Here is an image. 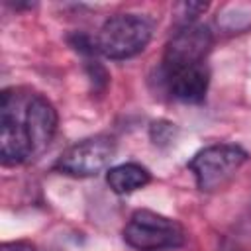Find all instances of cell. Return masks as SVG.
Here are the masks:
<instances>
[{
	"label": "cell",
	"mask_w": 251,
	"mask_h": 251,
	"mask_svg": "<svg viewBox=\"0 0 251 251\" xmlns=\"http://www.w3.org/2000/svg\"><path fill=\"white\" fill-rule=\"evenodd\" d=\"M153 20L141 14L112 16L94 37L96 49L108 59H129L147 47L153 37Z\"/></svg>",
	"instance_id": "cell-1"
},
{
	"label": "cell",
	"mask_w": 251,
	"mask_h": 251,
	"mask_svg": "<svg viewBox=\"0 0 251 251\" xmlns=\"http://www.w3.org/2000/svg\"><path fill=\"white\" fill-rule=\"evenodd\" d=\"M249 161V153L233 143H218L200 149L188 163V171L194 175L196 186L204 192L226 186L235 173Z\"/></svg>",
	"instance_id": "cell-2"
},
{
	"label": "cell",
	"mask_w": 251,
	"mask_h": 251,
	"mask_svg": "<svg viewBox=\"0 0 251 251\" xmlns=\"http://www.w3.org/2000/svg\"><path fill=\"white\" fill-rule=\"evenodd\" d=\"M124 241L139 251L180 247L186 241L184 227L153 210H135L124 227Z\"/></svg>",
	"instance_id": "cell-3"
},
{
	"label": "cell",
	"mask_w": 251,
	"mask_h": 251,
	"mask_svg": "<svg viewBox=\"0 0 251 251\" xmlns=\"http://www.w3.org/2000/svg\"><path fill=\"white\" fill-rule=\"evenodd\" d=\"M212 31L202 24H184L167 43L163 55V75L202 65L212 49Z\"/></svg>",
	"instance_id": "cell-4"
},
{
	"label": "cell",
	"mask_w": 251,
	"mask_h": 251,
	"mask_svg": "<svg viewBox=\"0 0 251 251\" xmlns=\"http://www.w3.org/2000/svg\"><path fill=\"white\" fill-rule=\"evenodd\" d=\"M114 153H116V145L110 137L104 135L88 137L63 151L55 163V171L76 178L96 176L110 165Z\"/></svg>",
	"instance_id": "cell-5"
},
{
	"label": "cell",
	"mask_w": 251,
	"mask_h": 251,
	"mask_svg": "<svg viewBox=\"0 0 251 251\" xmlns=\"http://www.w3.org/2000/svg\"><path fill=\"white\" fill-rule=\"evenodd\" d=\"M22 122L29 135L33 155H39L53 139L57 131V110L41 94H29L24 104Z\"/></svg>",
	"instance_id": "cell-6"
},
{
	"label": "cell",
	"mask_w": 251,
	"mask_h": 251,
	"mask_svg": "<svg viewBox=\"0 0 251 251\" xmlns=\"http://www.w3.org/2000/svg\"><path fill=\"white\" fill-rule=\"evenodd\" d=\"M33 157V147L22 116L0 108V159L2 165H20Z\"/></svg>",
	"instance_id": "cell-7"
},
{
	"label": "cell",
	"mask_w": 251,
	"mask_h": 251,
	"mask_svg": "<svg viewBox=\"0 0 251 251\" xmlns=\"http://www.w3.org/2000/svg\"><path fill=\"white\" fill-rule=\"evenodd\" d=\"M169 92L180 100V102H188V104H198L204 100L206 92H208V84H210V71L206 67V63L202 65H194L182 71H176L173 75L165 76Z\"/></svg>",
	"instance_id": "cell-8"
},
{
	"label": "cell",
	"mask_w": 251,
	"mask_h": 251,
	"mask_svg": "<svg viewBox=\"0 0 251 251\" xmlns=\"http://www.w3.org/2000/svg\"><path fill=\"white\" fill-rule=\"evenodd\" d=\"M106 182L116 194H129L147 186L151 182V173L137 163H122L108 169Z\"/></svg>",
	"instance_id": "cell-9"
},
{
	"label": "cell",
	"mask_w": 251,
	"mask_h": 251,
	"mask_svg": "<svg viewBox=\"0 0 251 251\" xmlns=\"http://www.w3.org/2000/svg\"><path fill=\"white\" fill-rule=\"evenodd\" d=\"M69 43L78 51V53H96V41L86 35V33H75L69 37Z\"/></svg>",
	"instance_id": "cell-10"
},
{
	"label": "cell",
	"mask_w": 251,
	"mask_h": 251,
	"mask_svg": "<svg viewBox=\"0 0 251 251\" xmlns=\"http://www.w3.org/2000/svg\"><path fill=\"white\" fill-rule=\"evenodd\" d=\"M0 251H35V245L29 241H6L0 245Z\"/></svg>",
	"instance_id": "cell-11"
}]
</instances>
